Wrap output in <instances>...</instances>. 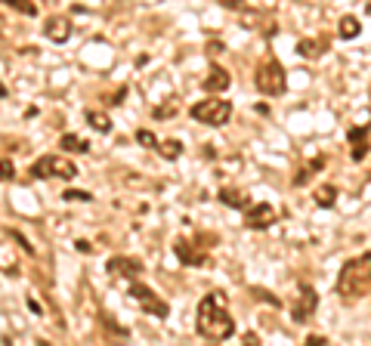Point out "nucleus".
Segmentation results:
<instances>
[{"label":"nucleus","instance_id":"nucleus-9","mask_svg":"<svg viewBox=\"0 0 371 346\" xmlns=\"http://www.w3.org/2000/svg\"><path fill=\"white\" fill-rule=\"evenodd\" d=\"M205 248L207 244H192V241H186V238H180L173 244V254H176V260H180L183 266H201L205 263Z\"/></svg>","mask_w":371,"mask_h":346},{"label":"nucleus","instance_id":"nucleus-6","mask_svg":"<svg viewBox=\"0 0 371 346\" xmlns=\"http://www.w3.org/2000/svg\"><path fill=\"white\" fill-rule=\"evenodd\" d=\"M130 300L137 303V306L146 312V316H155V318H167L171 316V306H167V303L158 297L155 291L149 288V284H142V282H137V278H133V284H130Z\"/></svg>","mask_w":371,"mask_h":346},{"label":"nucleus","instance_id":"nucleus-14","mask_svg":"<svg viewBox=\"0 0 371 346\" xmlns=\"http://www.w3.org/2000/svg\"><path fill=\"white\" fill-rule=\"evenodd\" d=\"M220 201L226 207H235V210H244L251 204V198L244 195V192H239V189H220Z\"/></svg>","mask_w":371,"mask_h":346},{"label":"nucleus","instance_id":"nucleus-23","mask_svg":"<svg viewBox=\"0 0 371 346\" xmlns=\"http://www.w3.org/2000/svg\"><path fill=\"white\" fill-rule=\"evenodd\" d=\"M10 180H16V167L10 158H0V183H10Z\"/></svg>","mask_w":371,"mask_h":346},{"label":"nucleus","instance_id":"nucleus-13","mask_svg":"<svg viewBox=\"0 0 371 346\" xmlns=\"http://www.w3.org/2000/svg\"><path fill=\"white\" fill-rule=\"evenodd\" d=\"M350 155H353V161H365V155H368V127L362 124V127H353L350 130Z\"/></svg>","mask_w":371,"mask_h":346},{"label":"nucleus","instance_id":"nucleus-25","mask_svg":"<svg viewBox=\"0 0 371 346\" xmlns=\"http://www.w3.org/2000/svg\"><path fill=\"white\" fill-rule=\"evenodd\" d=\"M62 198H65V201H93L90 192H81V189H69Z\"/></svg>","mask_w":371,"mask_h":346},{"label":"nucleus","instance_id":"nucleus-3","mask_svg":"<svg viewBox=\"0 0 371 346\" xmlns=\"http://www.w3.org/2000/svg\"><path fill=\"white\" fill-rule=\"evenodd\" d=\"M31 176L35 180H62V183H72L78 176V167H74L69 158L62 155H44L31 164Z\"/></svg>","mask_w":371,"mask_h":346},{"label":"nucleus","instance_id":"nucleus-5","mask_svg":"<svg viewBox=\"0 0 371 346\" xmlns=\"http://www.w3.org/2000/svg\"><path fill=\"white\" fill-rule=\"evenodd\" d=\"M254 83L263 96H282L285 87H288V74H285V69L275 62V59H266L254 74Z\"/></svg>","mask_w":371,"mask_h":346},{"label":"nucleus","instance_id":"nucleus-19","mask_svg":"<svg viewBox=\"0 0 371 346\" xmlns=\"http://www.w3.org/2000/svg\"><path fill=\"white\" fill-rule=\"evenodd\" d=\"M297 53L303 59H319V56H325V47L319 44V40H300L297 44Z\"/></svg>","mask_w":371,"mask_h":346},{"label":"nucleus","instance_id":"nucleus-1","mask_svg":"<svg viewBox=\"0 0 371 346\" xmlns=\"http://www.w3.org/2000/svg\"><path fill=\"white\" fill-rule=\"evenodd\" d=\"M195 328L205 340H229L235 334V318L226 309V294L223 291H210L207 297H201L198 312H195Z\"/></svg>","mask_w":371,"mask_h":346},{"label":"nucleus","instance_id":"nucleus-2","mask_svg":"<svg viewBox=\"0 0 371 346\" xmlns=\"http://www.w3.org/2000/svg\"><path fill=\"white\" fill-rule=\"evenodd\" d=\"M371 257L368 250L362 257H353L343 263V269L337 272V282H334V291L341 294L343 300H362L368 297L371 291Z\"/></svg>","mask_w":371,"mask_h":346},{"label":"nucleus","instance_id":"nucleus-7","mask_svg":"<svg viewBox=\"0 0 371 346\" xmlns=\"http://www.w3.org/2000/svg\"><path fill=\"white\" fill-rule=\"evenodd\" d=\"M275 219H278L275 207L266 204V201H263V204H248V207H244V226H248V229H254V232L275 226Z\"/></svg>","mask_w":371,"mask_h":346},{"label":"nucleus","instance_id":"nucleus-27","mask_svg":"<svg viewBox=\"0 0 371 346\" xmlns=\"http://www.w3.org/2000/svg\"><path fill=\"white\" fill-rule=\"evenodd\" d=\"M74 248H78L81 254H93V244H90V241H84V238H81V241H74Z\"/></svg>","mask_w":371,"mask_h":346},{"label":"nucleus","instance_id":"nucleus-28","mask_svg":"<svg viewBox=\"0 0 371 346\" xmlns=\"http://www.w3.org/2000/svg\"><path fill=\"white\" fill-rule=\"evenodd\" d=\"M223 6H232V10H244V0H220Z\"/></svg>","mask_w":371,"mask_h":346},{"label":"nucleus","instance_id":"nucleus-20","mask_svg":"<svg viewBox=\"0 0 371 346\" xmlns=\"http://www.w3.org/2000/svg\"><path fill=\"white\" fill-rule=\"evenodd\" d=\"M334 201H337L334 185H319V189H316V204L319 207H334Z\"/></svg>","mask_w":371,"mask_h":346},{"label":"nucleus","instance_id":"nucleus-15","mask_svg":"<svg viewBox=\"0 0 371 346\" xmlns=\"http://www.w3.org/2000/svg\"><path fill=\"white\" fill-rule=\"evenodd\" d=\"M359 31H362V25H359L356 16H343L341 25H337V38H343V40L359 38Z\"/></svg>","mask_w":371,"mask_h":346},{"label":"nucleus","instance_id":"nucleus-18","mask_svg":"<svg viewBox=\"0 0 371 346\" xmlns=\"http://www.w3.org/2000/svg\"><path fill=\"white\" fill-rule=\"evenodd\" d=\"M59 146H62V151H78V155H84V151H90L87 142H84L81 137H74V133H62Z\"/></svg>","mask_w":371,"mask_h":346},{"label":"nucleus","instance_id":"nucleus-8","mask_svg":"<svg viewBox=\"0 0 371 346\" xmlns=\"http://www.w3.org/2000/svg\"><path fill=\"white\" fill-rule=\"evenodd\" d=\"M316 306H319V294L309 288V284H300L297 297H294V303H291V318L294 322H307V318L316 312Z\"/></svg>","mask_w":371,"mask_h":346},{"label":"nucleus","instance_id":"nucleus-16","mask_svg":"<svg viewBox=\"0 0 371 346\" xmlns=\"http://www.w3.org/2000/svg\"><path fill=\"white\" fill-rule=\"evenodd\" d=\"M84 117H87V124H90V127L96 130V133H112V117H108L105 112H93V108H90V112L84 115Z\"/></svg>","mask_w":371,"mask_h":346},{"label":"nucleus","instance_id":"nucleus-22","mask_svg":"<svg viewBox=\"0 0 371 346\" xmlns=\"http://www.w3.org/2000/svg\"><path fill=\"white\" fill-rule=\"evenodd\" d=\"M322 164H325V158H316L313 164H307V167H303V171H300L297 176H294V185H303V183H307L313 173H319V167H322Z\"/></svg>","mask_w":371,"mask_h":346},{"label":"nucleus","instance_id":"nucleus-26","mask_svg":"<svg viewBox=\"0 0 371 346\" xmlns=\"http://www.w3.org/2000/svg\"><path fill=\"white\" fill-rule=\"evenodd\" d=\"M307 346H328V340H325L322 334H309L307 337Z\"/></svg>","mask_w":371,"mask_h":346},{"label":"nucleus","instance_id":"nucleus-12","mask_svg":"<svg viewBox=\"0 0 371 346\" xmlns=\"http://www.w3.org/2000/svg\"><path fill=\"white\" fill-rule=\"evenodd\" d=\"M108 275H127V278H139L142 272V263L139 260H130V257H112L108 260Z\"/></svg>","mask_w":371,"mask_h":346},{"label":"nucleus","instance_id":"nucleus-21","mask_svg":"<svg viewBox=\"0 0 371 346\" xmlns=\"http://www.w3.org/2000/svg\"><path fill=\"white\" fill-rule=\"evenodd\" d=\"M4 6H10L13 13H22V16H38L35 0H4Z\"/></svg>","mask_w":371,"mask_h":346},{"label":"nucleus","instance_id":"nucleus-11","mask_svg":"<svg viewBox=\"0 0 371 346\" xmlns=\"http://www.w3.org/2000/svg\"><path fill=\"white\" fill-rule=\"evenodd\" d=\"M229 83H232V78H229V71L223 69V65H210V71H207V78H205V93H223V90H229Z\"/></svg>","mask_w":371,"mask_h":346},{"label":"nucleus","instance_id":"nucleus-24","mask_svg":"<svg viewBox=\"0 0 371 346\" xmlns=\"http://www.w3.org/2000/svg\"><path fill=\"white\" fill-rule=\"evenodd\" d=\"M137 142H142L146 149H155V146H158L155 133H149V130H137Z\"/></svg>","mask_w":371,"mask_h":346},{"label":"nucleus","instance_id":"nucleus-10","mask_svg":"<svg viewBox=\"0 0 371 346\" xmlns=\"http://www.w3.org/2000/svg\"><path fill=\"white\" fill-rule=\"evenodd\" d=\"M44 35H47V40H53V44H65V40L72 38V19L69 16H50L44 22Z\"/></svg>","mask_w":371,"mask_h":346},{"label":"nucleus","instance_id":"nucleus-4","mask_svg":"<svg viewBox=\"0 0 371 346\" xmlns=\"http://www.w3.org/2000/svg\"><path fill=\"white\" fill-rule=\"evenodd\" d=\"M192 121L207 124V127H226L232 121V103L226 99H205V103H195L189 108Z\"/></svg>","mask_w":371,"mask_h":346},{"label":"nucleus","instance_id":"nucleus-17","mask_svg":"<svg viewBox=\"0 0 371 346\" xmlns=\"http://www.w3.org/2000/svg\"><path fill=\"white\" fill-rule=\"evenodd\" d=\"M155 149L161 151V158H164V161H176V158L183 155V142H180V139H167V142H158Z\"/></svg>","mask_w":371,"mask_h":346},{"label":"nucleus","instance_id":"nucleus-29","mask_svg":"<svg viewBox=\"0 0 371 346\" xmlns=\"http://www.w3.org/2000/svg\"><path fill=\"white\" fill-rule=\"evenodd\" d=\"M47 4H56V0H47Z\"/></svg>","mask_w":371,"mask_h":346}]
</instances>
